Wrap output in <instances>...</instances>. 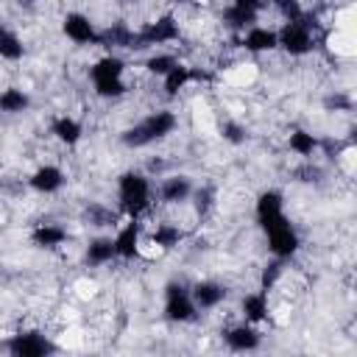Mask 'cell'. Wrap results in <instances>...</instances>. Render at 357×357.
<instances>
[{
	"label": "cell",
	"mask_w": 357,
	"mask_h": 357,
	"mask_svg": "<svg viewBox=\"0 0 357 357\" xmlns=\"http://www.w3.org/2000/svg\"><path fill=\"white\" fill-rule=\"evenodd\" d=\"M61 36L75 47H100V25L81 8H70L61 17Z\"/></svg>",
	"instance_id": "8"
},
{
	"label": "cell",
	"mask_w": 357,
	"mask_h": 357,
	"mask_svg": "<svg viewBox=\"0 0 357 357\" xmlns=\"http://www.w3.org/2000/svg\"><path fill=\"white\" fill-rule=\"evenodd\" d=\"M162 318L167 324H176V326H190L201 318L192 296H190V284L181 282V279H170L165 282L162 287Z\"/></svg>",
	"instance_id": "6"
},
{
	"label": "cell",
	"mask_w": 357,
	"mask_h": 357,
	"mask_svg": "<svg viewBox=\"0 0 357 357\" xmlns=\"http://www.w3.org/2000/svg\"><path fill=\"white\" fill-rule=\"evenodd\" d=\"M181 36H184V25H181L178 14L165 11V14H156V17H151L148 22H142L137 28V47H142V50H156V47L170 50L176 42H181Z\"/></svg>",
	"instance_id": "5"
},
{
	"label": "cell",
	"mask_w": 357,
	"mask_h": 357,
	"mask_svg": "<svg viewBox=\"0 0 357 357\" xmlns=\"http://www.w3.org/2000/svg\"><path fill=\"white\" fill-rule=\"evenodd\" d=\"M237 45L251 53V56H268V53H276V25H268V22H254L248 25L245 31L237 33Z\"/></svg>",
	"instance_id": "16"
},
{
	"label": "cell",
	"mask_w": 357,
	"mask_h": 357,
	"mask_svg": "<svg viewBox=\"0 0 357 357\" xmlns=\"http://www.w3.org/2000/svg\"><path fill=\"white\" fill-rule=\"evenodd\" d=\"M25 53H28V47H25V39L20 36V31L0 22V61L20 64L25 59Z\"/></svg>",
	"instance_id": "26"
},
{
	"label": "cell",
	"mask_w": 357,
	"mask_h": 357,
	"mask_svg": "<svg viewBox=\"0 0 357 357\" xmlns=\"http://www.w3.org/2000/svg\"><path fill=\"white\" fill-rule=\"evenodd\" d=\"M25 184H28L31 192H36V195H42V198H50V195H59V192L64 190L67 173H64V167L56 165V162H42V165H36V167L28 173Z\"/></svg>",
	"instance_id": "14"
},
{
	"label": "cell",
	"mask_w": 357,
	"mask_h": 357,
	"mask_svg": "<svg viewBox=\"0 0 357 357\" xmlns=\"http://www.w3.org/2000/svg\"><path fill=\"white\" fill-rule=\"evenodd\" d=\"M262 329L259 326H254V324H248V321H234V324H226L223 329H220V340H223V346L229 349V351H234V354H251V351H259L262 349Z\"/></svg>",
	"instance_id": "13"
},
{
	"label": "cell",
	"mask_w": 357,
	"mask_h": 357,
	"mask_svg": "<svg viewBox=\"0 0 357 357\" xmlns=\"http://www.w3.org/2000/svg\"><path fill=\"white\" fill-rule=\"evenodd\" d=\"M153 190L159 206H184L195 192V181L187 173H167L159 176V181H153Z\"/></svg>",
	"instance_id": "12"
},
{
	"label": "cell",
	"mask_w": 357,
	"mask_h": 357,
	"mask_svg": "<svg viewBox=\"0 0 357 357\" xmlns=\"http://www.w3.org/2000/svg\"><path fill=\"white\" fill-rule=\"evenodd\" d=\"M262 237H265V248L273 259L290 262L298 251H301V234L298 229L290 223V218H282L271 226H262Z\"/></svg>",
	"instance_id": "7"
},
{
	"label": "cell",
	"mask_w": 357,
	"mask_h": 357,
	"mask_svg": "<svg viewBox=\"0 0 357 357\" xmlns=\"http://www.w3.org/2000/svg\"><path fill=\"white\" fill-rule=\"evenodd\" d=\"M6 351L14 357H47V354L59 351V343L50 335H45L42 329H20V332L8 335Z\"/></svg>",
	"instance_id": "10"
},
{
	"label": "cell",
	"mask_w": 357,
	"mask_h": 357,
	"mask_svg": "<svg viewBox=\"0 0 357 357\" xmlns=\"http://www.w3.org/2000/svg\"><path fill=\"white\" fill-rule=\"evenodd\" d=\"M86 220L89 226H95L98 231H106V229H114L117 220H120V212L106 206V204H89L86 206Z\"/></svg>",
	"instance_id": "28"
},
{
	"label": "cell",
	"mask_w": 357,
	"mask_h": 357,
	"mask_svg": "<svg viewBox=\"0 0 357 357\" xmlns=\"http://www.w3.org/2000/svg\"><path fill=\"white\" fill-rule=\"evenodd\" d=\"M114 3H117V6H137L139 0H114Z\"/></svg>",
	"instance_id": "31"
},
{
	"label": "cell",
	"mask_w": 357,
	"mask_h": 357,
	"mask_svg": "<svg viewBox=\"0 0 357 357\" xmlns=\"http://www.w3.org/2000/svg\"><path fill=\"white\" fill-rule=\"evenodd\" d=\"M254 218H257V226H271L282 218H287V201H284V192L276 190V187H268L257 195L254 201Z\"/></svg>",
	"instance_id": "18"
},
{
	"label": "cell",
	"mask_w": 357,
	"mask_h": 357,
	"mask_svg": "<svg viewBox=\"0 0 357 357\" xmlns=\"http://www.w3.org/2000/svg\"><path fill=\"white\" fill-rule=\"evenodd\" d=\"M220 137H223V142H229V145H243L248 134H245V126H243V123L226 120V123L220 126Z\"/></svg>",
	"instance_id": "29"
},
{
	"label": "cell",
	"mask_w": 357,
	"mask_h": 357,
	"mask_svg": "<svg viewBox=\"0 0 357 357\" xmlns=\"http://www.w3.org/2000/svg\"><path fill=\"white\" fill-rule=\"evenodd\" d=\"M114 204L120 218H137L145 220V215L156 206V190H153V176L145 170H123L114 178Z\"/></svg>",
	"instance_id": "1"
},
{
	"label": "cell",
	"mask_w": 357,
	"mask_h": 357,
	"mask_svg": "<svg viewBox=\"0 0 357 357\" xmlns=\"http://www.w3.org/2000/svg\"><path fill=\"white\" fill-rule=\"evenodd\" d=\"M237 312L243 321L254 324V326H262L265 321H271L273 315V307H271V293L257 287V290H245L237 301Z\"/></svg>",
	"instance_id": "17"
},
{
	"label": "cell",
	"mask_w": 357,
	"mask_h": 357,
	"mask_svg": "<svg viewBox=\"0 0 357 357\" xmlns=\"http://www.w3.org/2000/svg\"><path fill=\"white\" fill-rule=\"evenodd\" d=\"M190 296L198 307V312H218L226 301H229V287L220 279H195L190 282Z\"/></svg>",
	"instance_id": "15"
},
{
	"label": "cell",
	"mask_w": 357,
	"mask_h": 357,
	"mask_svg": "<svg viewBox=\"0 0 357 357\" xmlns=\"http://www.w3.org/2000/svg\"><path fill=\"white\" fill-rule=\"evenodd\" d=\"M181 59L173 53V50H165V47H156V50H148L145 61H142V70L151 75V78H162L165 73H170Z\"/></svg>",
	"instance_id": "27"
},
{
	"label": "cell",
	"mask_w": 357,
	"mask_h": 357,
	"mask_svg": "<svg viewBox=\"0 0 357 357\" xmlns=\"http://www.w3.org/2000/svg\"><path fill=\"white\" fill-rule=\"evenodd\" d=\"M318 45V22L307 11L298 20H287L276 25V50L287 59H307Z\"/></svg>",
	"instance_id": "4"
},
{
	"label": "cell",
	"mask_w": 357,
	"mask_h": 357,
	"mask_svg": "<svg viewBox=\"0 0 357 357\" xmlns=\"http://www.w3.org/2000/svg\"><path fill=\"white\" fill-rule=\"evenodd\" d=\"M112 240H114L117 262H134V259L142 257L145 223L137 220V218H120V223L112 229Z\"/></svg>",
	"instance_id": "9"
},
{
	"label": "cell",
	"mask_w": 357,
	"mask_h": 357,
	"mask_svg": "<svg viewBox=\"0 0 357 357\" xmlns=\"http://www.w3.org/2000/svg\"><path fill=\"white\" fill-rule=\"evenodd\" d=\"M284 142H287V151L293 156H298V159H315L321 153V142L324 139L315 131H310V128H293Z\"/></svg>",
	"instance_id": "23"
},
{
	"label": "cell",
	"mask_w": 357,
	"mask_h": 357,
	"mask_svg": "<svg viewBox=\"0 0 357 357\" xmlns=\"http://www.w3.org/2000/svg\"><path fill=\"white\" fill-rule=\"evenodd\" d=\"M47 131H50V137H53L59 145H64V148H75V145H81V139H84V134H86L84 123H81L75 114H67V112L56 114V117L50 120Z\"/></svg>",
	"instance_id": "22"
},
{
	"label": "cell",
	"mask_w": 357,
	"mask_h": 357,
	"mask_svg": "<svg viewBox=\"0 0 357 357\" xmlns=\"http://www.w3.org/2000/svg\"><path fill=\"white\" fill-rule=\"evenodd\" d=\"M31 245L36 248H45V251H56V248H64L70 243V229L64 223H56V220H42L31 229L28 234Z\"/></svg>",
	"instance_id": "21"
},
{
	"label": "cell",
	"mask_w": 357,
	"mask_h": 357,
	"mask_svg": "<svg viewBox=\"0 0 357 357\" xmlns=\"http://www.w3.org/2000/svg\"><path fill=\"white\" fill-rule=\"evenodd\" d=\"M162 3H167V6H176V8H184V6H192L195 0H162Z\"/></svg>",
	"instance_id": "30"
},
{
	"label": "cell",
	"mask_w": 357,
	"mask_h": 357,
	"mask_svg": "<svg viewBox=\"0 0 357 357\" xmlns=\"http://www.w3.org/2000/svg\"><path fill=\"white\" fill-rule=\"evenodd\" d=\"M33 106V98L28 89L17 86V84H8L0 89V114H8V117H17V114H25L31 112Z\"/></svg>",
	"instance_id": "25"
},
{
	"label": "cell",
	"mask_w": 357,
	"mask_h": 357,
	"mask_svg": "<svg viewBox=\"0 0 357 357\" xmlns=\"http://www.w3.org/2000/svg\"><path fill=\"white\" fill-rule=\"evenodd\" d=\"M81 259H84L86 268H106V265L117 262L112 234H109V231H98V234H92V237L84 243Z\"/></svg>",
	"instance_id": "19"
},
{
	"label": "cell",
	"mask_w": 357,
	"mask_h": 357,
	"mask_svg": "<svg viewBox=\"0 0 357 357\" xmlns=\"http://www.w3.org/2000/svg\"><path fill=\"white\" fill-rule=\"evenodd\" d=\"M86 81L92 86V92L100 100H120L131 92L128 84V61L123 53H112L103 50L86 70Z\"/></svg>",
	"instance_id": "3"
},
{
	"label": "cell",
	"mask_w": 357,
	"mask_h": 357,
	"mask_svg": "<svg viewBox=\"0 0 357 357\" xmlns=\"http://www.w3.org/2000/svg\"><path fill=\"white\" fill-rule=\"evenodd\" d=\"M187 240V229L173 220H159L156 226H145V245H153L156 251H173Z\"/></svg>",
	"instance_id": "20"
},
{
	"label": "cell",
	"mask_w": 357,
	"mask_h": 357,
	"mask_svg": "<svg viewBox=\"0 0 357 357\" xmlns=\"http://www.w3.org/2000/svg\"><path fill=\"white\" fill-rule=\"evenodd\" d=\"M195 84V75H192V64H184L178 61L170 73H165L159 78V86H162V95L165 98H178L184 89H190Z\"/></svg>",
	"instance_id": "24"
},
{
	"label": "cell",
	"mask_w": 357,
	"mask_h": 357,
	"mask_svg": "<svg viewBox=\"0 0 357 357\" xmlns=\"http://www.w3.org/2000/svg\"><path fill=\"white\" fill-rule=\"evenodd\" d=\"M176 131H178V112L170 109V106H159V109L145 112L128 128H123L120 142L126 148H131V151H142V148H151V145L165 142Z\"/></svg>",
	"instance_id": "2"
},
{
	"label": "cell",
	"mask_w": 357,
	"mask_h": 357,
	"mask_svg": "<svg viewBox=\"0 0 357 357\" xmlns=\"http://www.w3.org/2000/svg\"><path fill=\"white\" fill-rule=\"evenodd\" d=\"M265 11H268V0H226V6L220 8V22L234 33H240L248 25L259 22Z\"/></svg>",
	"instance_id": "11"
}]
</instances>
